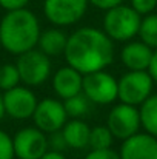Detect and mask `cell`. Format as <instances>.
Masks as SVG:
<instances>
[{"mask_svg":"<svg viewBox=\"0 0 157 159\" xmlns=\"http://www.w3.org/2000/svg\"><path fill=\"white\" fill-rule=\"evenodd\" d=\"M131 6L140 16H146L154 11V8L157 6V0H131Z\"/></svg>","mask_w":157,"mask_h":159,"instance_id":"cell-23","label":"cell"},{"mask_svg":"<svg viewBox=\"0 0 157 159\" xmlns=\"http://www.w3.org/2000/svg\"><path fill=\"white\" fill-rule=\"evenodd\" d=\"M89 99L80 93V94H76L69 99H65L63 105H65V110L68 113V117H72V119H79L82 116H85L89 110Z\"/></svg>","mask_w":157,"mask_h":159,"instance_id":"cell-20","label":"cell"},{"mask_svg":"<svg viewBox=\"0 0 157 159\" xmlns=\"http://www.w3.org/2000/svg\"><path fill=\"white\" fill-rule=\"evenodd\" d=\"M52 88L60 99H69L83 90V74L71 65L62 66L52 77Z\"/></svg>","mask_w":157,"mask_h":159,"instance_id":"cell-13","label":"cell"},{"mask_svg":"<svg viewBox=\"0 0 157 159\" xmlns=\"http://www.w3.org/2000/svg\"><path fill=\"white\" fill-rule=\"evenodd\" d=\"M40 33L37 17L26 8L8 11L0 22L2 47L12 54L33 50L39 43Z\"/></svg>","mask_w":157,"mask_h":159,"instance_id":"cell-2","label":"cell"},{"mask_svg":"<svg viewBox=\"0 0 157 159\" xmlns=\"http://www.w3.org/2000/svg\"><path fill=\"white\" fill-rule=\"evenodd\" d=\"M14 153L19 159H40L48 152V139L45 131L37 127H26L20 130L14 139Z\"/></svg>","mask_w":157,"mask_h":159,"instance_id":"cell-9","label":"cell"},{"mask_svg":"<svg viewBox=\"0 0 157 159\" xmlns=\"http://www.w3.org/2000/svg\"><path fill=\"white\" fill-rule=\"evenodd\" d=\"M82 93L94 104L108 105L117 99L119 82L114 76L105 70L83 74V90Z\"/></svg>","mask_w":157,"mask_h":159,"instance_id":"cell-6","label":"cell"},{"mask_svg":"<svg viewBox=\"0 0 157 159\" xmlns=\"http://www.w3.org/2000/svg\"><path fill=\"white\" fill-rule=\"evenodd\" d=\"M63 56L82 74L105 70L114 60L112 39L97 28H80L68 37Z\"/></svg>","mask_w":157,"mask_h":159,"instance_id":"cell-1","label":"cell"},{"mask_svg":"<svg viewBox=\"0 0 157 159\" xmlns=\"http://www.w3.org/2000/svg\"><path fill=\"white\" fill-rule=\"evenodd\" d=\"M33 117L37 128L45 133H54L63 128L68 120V113L63 102L57 99H43L37 104Z\"/></svg>","mask_w":157,"mask_h":159,"instance_id":"cell-10","label":"cell"},{"mask_svg":"<svg viewBox=\"0 0 157 159\" xmlns=\"http://www.w3.org/2000/svg\"><path fill=\"white\" fill-rule=\"evenodd\" d=\"M139 36L140 40L145 42L146 45H150L151 48H157V14H146L142 22H140V28H139Z\"/></svg>","mask_w":157,"mask_h":159,"instance_id":"cell-18","label":"cell"},{"mask_svg":"<svg viewBox=\"0 0 157 159\" xmlns=\"http://www.w3.org/2000/svg\"><path fill=\"white\" fill-rule=\"evenodd\" d=\"M142 17L133 8L126 5H117L106 9L103 17V31L119 42H128L139 34Z\"/></svg>","mask_w":157,"mask_h":159,"instance_id":"cell-3","label":"cell"},{"mask_svg":"<svg viewBox=\"0 0 157 159\" xmlns=\"http://www.w3.org/2000/svg\"><path fill=\"white\" fill-rule=\"evenodd\" d=\"M88 3V0H45L43 12L52 25L68 26L85 16Z\"/></svg>","mask_w":157,"mask_h":159,"instance_id":"cell-8","label":"cell"},{"mask_svg":"<svg viewBox=\"0 0 157 159\" xmlns=\"http://www.w3.org/2000/svg\"><path fill=\"white\" fill-rule=\"evenodd\" d=\"M62 133L66 141V145L71 148L82 150V148H86L89 144L91 128L86 122L80 119H71L69 122L66 120V124L62 128Z\"/></svg>","mask_w":157,"mask_h":159,"instance_id":"cell-15","label":"cell"},{"mask_svg":"<svg viewBox=\"0 0 157 159\" xmlns=\"http://www.w3.org/2000/svg\"><path fill=\"white\" fill-rule=\"evenodd\" d=\"M14 142L5 131L0 130V159H14Z\"/></svg>","mask_w":157,"mask_h":159,"instance_id":"cell-22","label":"cell"},{"mask_svg":"<svg viewBox=\"0 0 157 159\" xmlns=\"http://www.w3.org/2000/svg\"><path fill=\"white\" fill-rule=\"evenodd\" d=\"M20 82V73L17 70V65L6 63L0 66V88L2 90H11L17 87Z\"/></svg>","mask_w":157,"mask_h":159,"instance_id":"cell-21","label":"cell"},{"mask_svg":"<svg viewBox=\"0 0 157 159\" xmlns=\"http://www.w3.org/2000/svg\"><path fill=\"white\" fill-rule=\"evenodd\" d=\"M3 98L5 113L9 114L14 119H28L33 117L34 110L37 107V98L34 93L26 87H14L11 90H6Z\"/></svg>","mask_w":157,"mask_h":159,"instance_id":"cell-11","label":"cell"},{"mask_svg":"<svg viewBox=\"0 0 157 159\" xmlns=\"http://www.w3.org/2000/svg\"><path fill=\"white\" fill-rule=\"evenodd\" d=\"M119 93L117 99L123 104L129 105H142L153 94L154 79L150 71H133L129 70L119 80Z\"/></svg>","mask_w":157,"mask_h":159,"instance_id":"cell-4","label":"cell"},{"mask_svg":"<svg viewBox=\"0 0 157 159\" xmlns=\"http://www.w3.org/2000/svg\"><path fill=\"white\" fill-rule=\"evenodd\" d=\"M120 159H157V138L150 133H136L120 147Z\"/></svg>","mask_w":157,"mask_h":159,"instance_id":"cell-12","label":"cell"},{"mask_svg":"<svg viewBox=\"0 0 157 159\" xmlns=\"http://www.w3.org/2000/svg\"><path fill=\"white\" fill-rule=\"evenodd\" d=\"M29 0H0V6L6 11H12V9H20L25 8L28 5Z\"/></svg>","mask_w":157,"mask_h":159,"instance_id":"cell-26","label":"cell"},{"mask_svg":"<svg viewBox=\"0 0 157 159\" xmlns=\"http://www.w3.org/2000/svg\"><path fill=\"white\" fill-rule=\"evenodd\" d=\"M112 133L106 125H97L91 128L89 133V144L88 147L91 150H105V148H111L112 144Z\"/></svg>","mask_w":157,"mask_h":159,"instance_id":"cell-19","label":"cell"},{"mask_svg":"<svg viewBox=\"0 0 157 159\" xmlns=\"http://www.w3.org/2000/svg\"><path fill=\"white\" fill-rule=\"evenodd\" d=\"M51 139H48V144L52 147V150H57V152H62L63 148H66L68 145H66V141H65V138H63V133H62V130H57V131H54L51 133Z\"/></svg>","mask_w":157,"mask_h":159,"instance_id":"cell-25","label":"cell"},{"mask_svg":"<svg viewBox=\"0 0 157 159\" xmlns=\"http://www.w3.org/2000/svg\"><path fill=\"white\" fill-rule=\"evenodd\" d=\"M151 77L154 79V82H157V48L153 53V59H151V63H150V68H148Z\"/></svg>","mask_w":157,"mask_h":159,"instance_id":"cell-28","label":"cell"},{"mask_svg":"<svg viewBox=\"0 0 157 159\" xmlns=\"http://www.w3.org/2000/svg\"><path fill=\"white\" fill-rule=\"evenodd\" d=\"M66 42H68V37L62 30L51 28V30L40 33L37 45H39L40 51H43L46 56L52 57V56H59V54L65 53Z\"/></svg>","mask_w":157,"mask_h":159,"instance_id":"cell-16","label":"cell"},{"mask_svg":"<svg viewBox=\"0 0 157 159\" xmlns=\"http://www.w3.org/2000/svg\"><path fill=\"white\" fill-rule=\"evenodd\" d=\"M3 116H5V105H3V98L0 96V120L3 119Z\"/></svg>","mask_w":157,"mask_h":159,"instance_id":"cell-30","label":"cell"},{"mask_svg":"<svg viewBox=\"0 0 157 159\" xmlns=\"http://www.w3.org/2000/svg\"><path fill=\"white\" fill-rule=\"evenodd\" d=\"M153 48L145 42H129L122 48V63L133 71H146L153 59Z\"/></svg>","mask_w":157,"mask_h":159,"instance_id":"cell-14","label":"cell"},{"mask_svg":"<svg viewBox=\"0 0 157 159\" xmlns=\"http://www.w3.org/2000/svg\"><path fill=\"white\" fill-rule=\"evenodd\" d=\"M40 159H66L62 152H57V150H51V152H46Z\"/></svg>","mask_w":157,"mask_h":159,"instance_id":"cell-29","label":"cell"},{"mask_svg":"<svg viewBox=\"0 0 157 159\" xmlns=\"http://www.w3.org/2000/svg\"><path fill=\"white\" fill-rule=\"evenodd\" d=\"M0 47H2V42H0Z\"/></svg>","mask_w":157,"mask_h":159,"instance_id":"cell-31","label":"cell"},{"mask_svg":"<svg viewBox=\"0 0 157 159\" xmlns=\"http://www.w3.org/2000/svg\"><path fill=\"white\" fill-rule=\"evenodd\" d=\"M85 159H120V155L114 152L112 148H105V150H91Z\"/></svg>","mask_w":157,"mask_h":159,"instance_id":"cell-24","label":"cell"},{"mask_svg":"<svg viewBox=\"0 0 157 159\" xmlns=\"http://www.w3.org/2000/svg\"><path fill=\"white\" fill-rule=\"evenodd\" d=\"M17 70L20 73V80L28 87H39L51 74V60L50 56L40 50H29L19 54Z\"/></svg>","mask_w":157,"mask_h":159,"instance_id":"cell-5","label":"cell"},{"mask_svg":"<svg viewBox=\"0 0 157 159\" xmlns=\"http://www.w3.org/2000/svg\"><path fill=\"white\" fill-rule=\"evenodd\" d=\"M106 127L111 130L114 138L125 141L133 134L139 133V128L142 127L140 111L134 105L120 102L119 105L111 108L108 114Z\"/></svg>","mask_w":157,"mask_h":159,"instance_id":"cell-7","label":"cell"},{"mask_svg":"<svg viewBox=\"0 0 157 159\" xmlns=\"http://www.w3.org/2000/svg\"><path fill=\"white\" fill-rule=\"evenodd\" d=\"M91 5H94L96 8H99V9H109V8H112V6H117V5H120L123 0H88Z\"/></svg>","mask_w":157,"mask_h":159,"instance_id":"cell-27","label":"cell"},{"mask_svg":"<svg viewBox=\"0 0 157 159\" xmlns=\"http://www.w3.org/2000/svg\"><path fill=\"white\" fill-rule=\"evenodd\" d=\"M140 122L146 133L157 138V94H151L140 105Z\"/></svg>","mask_w":157,"mask_h":159,"instance_id":"cell-17","label":"cell"}]
</instances>
